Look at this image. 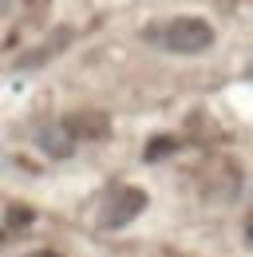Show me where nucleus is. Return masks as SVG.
<instances>
[{
	"mask_svg": "<svg viewBox=\"0 0 253 257\" xmlns=\"http://www.w3.org/2000/svg\"><path fill=\"white\" fill-rule=\"evenodd\" d=\"M162 44H166L170 52H178V56H194V52H206V48L214 44V28H210L202 16H178V20L166 24Z\"/></svg>",
	"mask_w": 253,
	"mask_h": 257,
	"instance_id": "nucleus-1",
	"label": "nucleus"
},
{
	"mask_svg": "<svg viewBox=\"0 0 253 257\" xmlns=\"http://www.w3.org/2000/svg\"><path fill=\"white\" fill-rule=\"evenodd\" d=\"M143 210H147V194L139 190V186H115V190L107 194V202H103V225L107 229H119V225L135 222Z\"/></svg>",
	"mask_w": 253,
	"mask_h": 257,
	"instance_id": "nucleus-2",
	"label": "nucleus"
},
{
	"mask_svg": "<svg viewBox=\"0 0 253 257\" xmlns=\"http://www.w3.org/2000/svg\"><path fill=\"white\" fill-rule=\"evenodd\" d=\"M36 143L52 155V159H67L71 151H75V135L67 123H44V127L36 131Z\"/></svg>",
	"mask_w": 253,
	"mask_h": 257,
	"instance_id": "nucleus-3",
	"label": "nucleus"
},
{
	"mask_svg": "<svg viewBox=\"0 0 253 257\" xmlns=\"http://www.w3.org/2000/svg\"><path fill=\"white\" fill-rule=\"evenodd\" d=\"M67 127H71L75 139H103L107 135V119L103 115H71Z\"/></svg>",
	"mask_w": 253,
	"mask_h": 257,
	"instance_id": "nucleus-4",
	"label": "nucleus"
},
{
	"mask_svg": "<svg viewBox=\"0 0 253 257\" xmlns=\"http://www.w3.org/2000/svg\"><path fill=\"white\" fill-rule=\"evenodd\" d=\"M174 147H178V143H174L170 135H158V139H151V143H147V151H143V155H147L151 162H158V159H166Z\"/></svg>",
	"mask_w": 253,
	"mask_h": 257,
	"instance_id": "nucleus-5",
	"label": "nucleus"
},
{
	"mask_svg": "<svg viewBox=\"0 0 253 257\" xmlns=\"http://www.w3.org/2000/svg\"><path fill=\"white\" fill-rule=\"evenodd\" d=\"M28 257H60L56 249H36V253H28Z\"/></svg>",
	"mask_w": 253,
	"mask_h": 257,
	"instance_id": "nucleus-6",
	"label": "nucleus"
},
{
	"mask_svg": "<svg viewBox=\"0 0 253 257\" xmlns=\"http://www.w3.org/2000/svg\"><path fill=\"white\" fill-rule=\"evenodd\" d=\"M245 233H249V237H253V214H249V222H245Z\"/></svg>",
	"mask_w": 253,
	"mask_h": 257,
	"instance_id": "nucleus-7",
	"label": "nucleus"
},
{
	"mask_svg": "<svg viewBox=\"0 0 253 257\" xmlns=\"http://www.w3.org/2000/svg\"><path fill=\"white\" fill-rule=\"evenodd\" d=\"M0 8H8V0H0Z\"/></svg>",
	"mask_w": 253,
	"mask_h": 257,
	"instance_id": "nucleus-8",
	"label": "nucleus"
}]
</instances>
